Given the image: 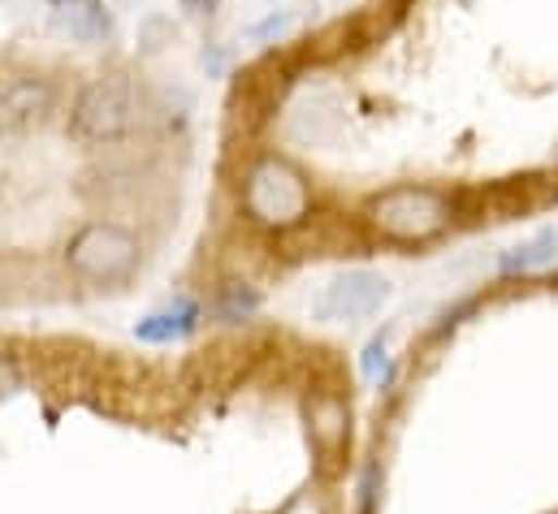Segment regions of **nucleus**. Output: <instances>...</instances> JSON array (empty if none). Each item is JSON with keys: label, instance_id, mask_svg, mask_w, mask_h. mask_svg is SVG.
Masks as SVG:
<instances>
[{"label": "nucleus", "instance_id": "9b49d317", "mask_svg": "<svg viewBox=\"0 0 558 514\" xmlns=\"http://www.w3.org/2000/svg\"><path fill=\"white\" fill-rule=\"evenodd\" d=\"M307 419H312V441H316L320 450H342V445H347L351 415H347V406H342L338 397H320V402H312Z\"/></svg>", "mask_w": 558, "mask_h": 514}, {"label": "nucleus", "instance_id": "f8f14e48", "mask_svg": "<svg viewBox=\"0 0 558 514\" xmlns=\"http://www.w3.org/2000/svg\"><path fill=\"white\" fill-rule=\"evenodd\" d=\"M360 368H364V381H368V386H386V381H390V346H386V338H373V342L364 346Z\"/></svg>", "mask_w": 558, "mask_h": 514}, {"label": "nucleus", "instance_id": "9d476101", "mask_svg": "<svg viewBox=\"0 0 558 514\" xmlns=\"http://www.w3.org/2000/svg\"><path fill=\"white\" fill-rule=\"evenodd\" d=\"M260 290L252 285V281H221L217 285V294H213V316L221 320V325H243V320H252L256 311H260Z\"/></svg>", "mask_w": 558, "mask_h": 514}, {"label": "nucleus", "instance_id": "423d86ee", "mask_svg": "<svg viewBox=\"0 0 558 514\" xmlns=\"http://www.w3.org/2000/svg\"><path fill=\"white\" fill-rule=\"evenodd\" d=\"M57 113V91L44 78H17L0 91V138H26Z\"/></svg>", "mask_w": 558, "mask_h": 514}, {"label": "nucleus", "instance_id": "7ed1b4c3", "mask_svg": "<svg viewBox=\"0 0 558 514\" xmlns=\"http://www.w3.org/2000/svg\"><path fill=\"white\" fill-rule=\"evenodd\" d=\"M243 208L247 217L260 225V230H274L286 234L294 225H303L312 217V186L307 178L281 160V156H260L252 169H247V182H243Z\"/></svg>", "mask_w": 558, "mask_h": 514}, {"label": "nucleus", "instance_id": "39448f33", "mask_svg": "<svg viewBox=\"0 0 558 514\" xmlns=\"http://www.w3.org/2000/svg\"><path fill=\"white\" fill-rule=\"evenodd\" d=\"M390 294H395L390 277H381L373 268H347L320 290L316 316L320 320H368L390 303Z\"/></svg>", "mask_w": 558, "mask_h": 514}, {"label": "nucleus", "instance_id": "f03ea898", "mask_svg": "<svg viewBox=\"0 0 558 514\" xmlns=\"http://www.w3.org/2000/svg\"><path fill=\"white\" fill-rule=\"evenodd\" d=\"M143 122V96L131 74H100L92 78L74 109H70V134L78 143L105 147V143H122L131 138Z\"/></svg>", "mask_w": 558, "mask_h": 514}, {"label": "nucleus", "instance_id": "6e6552de", "mask_svg": "<svg viewBox=\"0 0 558 514\" xmlns=\"http://www.w3.org/2000/svg\"><path fill=\"white\" fill-rule=\"evenodd\" d=\"M199 303L191 298V294H178L173 303H165V307H156V311H147L140 325H135V338L147 342V346H169V342H182V338H191L195 329H199Z\"/></svg>", "mask_w": 558, "mask_h": 514}, {"label": "nucleus", "instance_id": "0eeeda50", "mask_svg": "<svg viewBox=\"0 0 558 514\" xmlns=\"http://www.w3.org/2000/svg\"><path fill=\"white\" fill-rule=\"evenodd\" d=\"M48 22L57 35L78 39V44H96L113 30L105 0H48Z\"/></svg>", "mask_w": 558, "mask_h": 514}, {"label": "nucleus", "instance_id": "20e7f679", "mask_svg": "<svg viewBox=\"0 0 558 514\" xmlns=\"http://www.w3.org/2000/svg\"><path fill=\"white\" fill-rule=\"evenodd\" d=\"M143 264V243L135 230L118 221H87L65 243V268L87 285H126Z\"/></svg>", "mask_w": 558, "mask_h": 514}, {"label": "nucleus", "instance_id": "1a4fd4ad", "mask_svg": "<svg viewBox=\"0 0 558 514\" xmlns=\"http://www.w3.org/2000/svg\"><path fill=\"white\" fill-rule=\"evenodd\" d=\"M546 268H558V225L507 247L498 256V272L502 277H529V272H546Z\"/></svg>", "mask_w": 558, "mask_h": 514}, {"label": "nucleus", "instance_id": "ddd939ff", "mask_svg": "<svg viewBox=\"0 0 558 514\" xmlns=\"http://www.w3.org/2000/svg\"><path fill=\"white\" fill-rule=\"evenodd\" d=\"M22 389V368L13 364V355H0V402L13 397Z\"/></svg>", "mask_w": 558, "mask_h": 514}, {"label": "nucleus", "instance_id": "f257e3e1", "mask_svg": "<svg viewBox=\"0 0 558 514\" xmlns=\"http://www.w3.org/2000/svg\"><path fill=\"white\" fill-rule=\"evenodd\" d=\"M364 217L386 243L424 247L454 225V204L437 186H390L368 199Z\"/></svg>", "mask_w": 558, "mask_h": 514}]
</instances>
